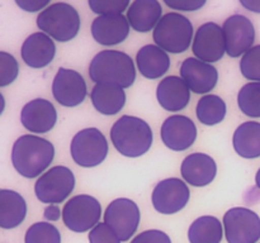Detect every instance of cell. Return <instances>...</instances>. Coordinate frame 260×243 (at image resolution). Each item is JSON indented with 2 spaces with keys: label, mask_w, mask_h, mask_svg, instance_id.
<instances>
[{
  "label": "cell",
  "mask_w": 260,
  "mask_h": 243,
  "mask_svg": "<svg viewBox=\"0 0 260 243\" xmlns=\"http://www.w3.org/2000/svg\"><path fill=\"white\" fill-rule=\"evenodd\" d=\"M55 148L51 142L41 137L24 134L13 144L12 164L18 174L27 179L40 176L52 162Z\"/></svg>",
  "instance_id": "cell-1"
},
{
  "label": "cell",
  "mask_w": 260,
  "mask_h": 243,
  "mask_svg": "<svg viewBox=\"0 0 260 243\" xmlns=\"http://www.w3.org/2000/svg\"><path fill=\"white\" fill-rule=\"evenodd\" d=\"M89 76L95 84L111 83L129 88L136 78L134 60L122 51L106 50L96 53L89 66Z\"/></svg>",
  "instance_id": "cell-2"
},
{
  "label": "cell",
  "mask_w": 260,
  "mask_h": 243,
  "mask_svg": "<svg viewBox=\"0 0 260 243\" xmlns=\"http://www.w3.org/2000/svg\"><path fill=\"white\" fill-rule=\"evenodd\" d=\"M111 139L114 148L126 157H140L151 147L154 136L149 124L141 118L123 115L113 124Z\"/></svg>",
  "instance_id": "cell-3"
},
{
  "label": "cell",
  "mask_w": 260,
  "mask_h": 243,
  "mask_svg": "<svg viewBox=\"0 0 260 243\" xmlns=\"http://www.w3.org/2000/svg\"><path fill=\"white\" fill-rule=\"evenodd\" d=\"M37 27L58 42H69L80 29L78 10L68 3H55L46 8L37 17Z\"/></svg>",
  "instance_id": "cell-4"
},
{
  "label": "cell",
  "mask_w": 260,
  "mask_h": 243,
  "mask_svg": "<svg viewBox=\"0 0 260 243\" xmlns=\"http://www.w3.org/2000/svg\"><path fill=\"white\" fill-rule=\"evenodd\" d=\"M193 39V25L188 18L179 13L162 15L154 29V40L157 47L170 53H183Z\"/></svg>",
  "instance_id": "cell-5"
},
{
  "label": "cell",
  "mask_w": 260,
  "mask_h": 243,
  "mask_svg": "<svg viewBox=\"0 0 260 243\" xmlns=\"http://www.w3.org/2000/svg\"><path fill=\"white\" fill-rule=\"evenodd\" d=\"M74 162L81 167L101 165L108 153V142L99 129L85 128L74 136L70 144Z\"/></svg>",
  "instance_id": "cell-6"
},
{
  "label": "cell",
  "mask_w": 260,
  "mask_h": 243,
  "mask_svg": "<svg viewBox=\"0 0 260 243\" xmlns=\"http://www.w3.org/2000/svg\"><path fill=\"white\" fill-rule=\"evenodd\" d=\"M75 187V176L66 166H55L42 175L35 184V192L41 202L57 205Z\"/></svg>",
  "instance_id": "cell-7"
},
{
  "label": "cell",
  "mask_w": 260,
  "mask_h": 243,
  "mask_svg": "<svg viewBox=\"0 0 260 243\" xmlns=\"http://www.w3.org/2000/svg\"><path fill=\"white\" fill-rule=\"evenodd\" d=\"M102 215L101 202L90 195L71 197L62 209V220L66 227L76 233L91 230L99 223Z\"/></svg>",
  "instance_id": "cell-8"
},
{
  "label": "cell",
  "mask_w": 260,
  "mask_h": 243,
  "mask_svg": "<svg viewBox=\"0 0 260 243\" xmlns=\"http://www.w3.org/2000/svg\"><path fill=\"white\" fill-rule=\"evenodd\" d=\"M229 243H256L260 239V218L253 210L236 207L223 215Z\"/></svg>",
  "instance_id": "cell-9"
},
{
  "label": "cell",
  "mask_w": 260,
  "mask_h": 243,
  "mask_svg": "<svg viewBox=\"0 0 260 243\" xmlns=\"http://www.w3.org/2000/svg\"><path fill=\"white\" fill-rule=\"evenodd\" d=\"M140 209L135 201L126 197L113 200L104 212V223L116 232L122 242L128 240L140 224Z\"/></svg>",
  "instance_id": "cell-10"
},
{
  "label": "cell",
  "mask_w": 260,
  "mask_h": 243,
  "mask_svg": "<svg viewBox=\"0 0 260 243\" xmlns=\"http://www.w3.org/2000/svg\"><path fill=\"white\" fill-rule=\"evenodd\" d=\"M190 191L183 180L165 179L157 182L152 190L151 201L155 210L161 214H175L180 212L189 201Z\"/></svg>",
  "instance_id": "cell-11"
},
{
  "label": "cell",
  "mask_w": 260,
  "mask_h": 243,
  "mask_svg": "<svg viewBox=\"0 0 260 243\" xmlns=\"http://www.w3.org/2000/svg\"><path fill=\"white\" fill-rule=\"evenodd\" d=\"M223 35L226 42V53L230 57H240L244 56L255 40V29L249 18L245 15L235 14L223 23Z\"/></svg>",
  "instance_id": "cell-12"
},
{
  "label": "cell",
  "mask_w": 260,
  "mask_h": 243,
  "mask_svg": "<svg viewBox=\"0 0 260 243\" xmlns=\"http://www.w3.org/2000/svg\"><path fill=\"white\" fill-rule=\"evenodd\" d=\"M192 51L198 60L203 62H217L226 53L223 30L217 23L208 22L197 29L193 39Z\"/></svg>",
  "instance_id": "cell-13"
},
{
  "label": "cell",
  "mask_w": 260,
  "mask_h": 243,
  "mask_svg": "<svg viewBox=\"0 0 260 243\" xmlns=\"http://www.w3.org/2000/svg\"><path fill=\"white\" fill-rule=\"evenodd\" d=\"M52 94L60 105L73 108L86 98V84L78 71L58 68L52 83Z\"/></svg>",
  "instance_id": "cell-14"
},
{
  "label": "cell",
  "mask_w": 260,
  "mask_h": 243,
  "mask_svg": "<svg viewBox=\"0 0 260 243\" xmlns=\"http://www.w3.org/2000/svg\"><path fill=\"white\" fill-rule=\"evenodd\" d=\"M162 143L173 151H185L193 146L197 138L194 122L185 115H172L161 126Z\"/></svg>",
  "instance_id": "cell-15"
},
{
  "label": "cell",
  "mask_w": 260,
  "mask_h": 243,
  "mask_svg": "<svg viewBox=\"0 0 260 243\" xmlns=\"http://www.w3.org/2000/svg\"><path fill=\"white\" fill-rule=\"evenodd\" d=\"M180 76L189 90L196 94H206L213 90L218 81V72L212 65L193 57L183 61Z\"/></svg>",
  "instance_id": "cell-16"
},
{
  "label": "cell",
  "mask_w": 260,
  "mask_h": 243,
  "mask_svg": "<svg viewBox=\"0 0 260 243\" xmlns=\"http://www.w3.org/2000/svg\"><path fill=\"white\" fill-rule=\"evenodd\" d=\"M57 113L55 106L46 99L28 101L20 111V123L33 133H47L55 127Z\"/></svg>",
  "instance_id": "cell-17"
},
{
  "label": "cell",
  "mask_w": 260,
  "mask_h": 243,
  "mask_svg": "<svg viewBox=\"0 0 260 243\" xmlns=\"http://www.w3.org/2000/svg\"><path fill=\"white\" fill-rule=\"evenodd\" d=\"M129 33L128 19L123 14L99 15L91 23V35L103 46L123 42Z\"/></svg>",
  "instance_id": "cell-18"
},
{
  "label": "cell",
  "mask_w": 260,
  "mask_h": 243,
  "mask_svg": "<svg viewBox=\"0 0 260 243\" xmlns=\"http://www.w3.org/2000/svg\"><path fill=\"white\" fill-rule=\"evenodd\" d=\"M180 174L184 181L192 186H206L215 180L217 165L208 154L192 153L183 159Z\"/></svg>",
  "instance_id": "cell-19"
},
{
  "label": "cell",
  "mask_w": 260,
  "mask_h": 243,
  "mask_svg": "<svg viewBox=\"0 0 260 243\" xmlns=\"http://www.w3.org/2000/svg\"><path fill=\"white\" fill-rule=\"evenodd\" d=\"M22 58L32 68H42L52 62L56 46L50 35L43 32L32 33L22 46Z\"/></svg>",
  "instance_id": "cell-20"
},
{
  "label": "cell",
  "mask_w": 260,
  "mask_h": 243,
  "mask_svg": "<svg viewBox=\"0 0 260 243\" xmlns=\"http://www.w3.org/2000/svg\"><path fill=\"white\" fill-rule=\"evenodd\" d=\"M156 98L165 110L179 111L189 103L190 90L182 77L168 76L157 85Z\"/></svg>",
  "instance_id": "cell-21"
},
{
  "label": "cell",
  "mask_w": 260,
  "mask_h": 243,
  "mask_svg": "<svg viewBox=\"0 0 260 243\" xmlns=\"http://www.w3.org/2000/svg\"><path fill=\"white\" fill-rule=\"evenodd\" d=\"M161 13V4L157 0H135L127 10V19L136 32L146 33L156 28Z\"/></svg>",
  "instance_id": "cell-22"
},
{
  "label": "cell",
  "mask_w": 260,
  "mask_h": 243,
  "mask_svg": "<svg viewBox=\"0 0 260 243\" xmlns=\"http://www.w3.org/2000/svg\"><path fill=\"white\" fill-rule=\"evenodd\" d=\"M90 100L94 108L104 115H114L123 109L126 94L122 86L111 83L96 84L91 89Z\"/></svg>",
  "instance_id": "cell-23"
},
{
  "label": "cell",
  "mask_w": 260,
  "mask_h": 243,
  "mask_svg": "<svg viewBox=\"0 0 260 243\" xmlns=\"http://www.w3.org/2000/svg\"><path fill=\"white\" fill-rule=\"evenodd\" d=\"M136 62L141 75L151 80L161 77L170 67L168 53L155 45L144 46L137 52Z\"/></svg>",
  "instance_id": "cell-24"
},
{
  "label": "cell",
  "mask_w": 260,
  "mask_h": 243,
  "mask_svg": "<svg viewBox=\"0 0 260 243\" xmlns=\"http://www.w3.org/2000/svg\"><path fill=\"white\" fill-rule=\"evenodd\" d=\"M27 204L20 194L13 190H0V227L12 229L24 220Z\"/></svg>",
  "instance_id": "cell-25"
},
{
  "label": "cell",
  "mask_w": 260,
  "mask_h": 243,
  "mask_svg": "<svg viewBox=\"0 0 260 243\" xmlns=\"http://www.w3.org/2000/svg\"><path fill=\"white\" fill-rule=\"evenodd\" d=\"M236 153L244 158L260 157V123L245 122L236 128L233 137Z\"/></svg>",
  "instance_id": "cell-26"
},
{
  "label": "cell",
  "mask_w": 260,
  "mask_h": 243,
  "mask_svg": "<svg viewBox=\"0 0 260 243\" xmlns=\"http://www.w3.org/2000/svg\"><path fill=\"white\" fill-rule=\"evenodd\" d=\"M222 235V223L211 215H203L196 219L188 230L190 243H221Z\"/></svg>",
  "instance_id": "cell-27"
},
{
  "label": "cell",
  "mask_w": 260,
  "mask_h": 243,
  "mask_svg": "<svg viewBox=\"0 0 260 243\" xmlns=\"http://www.w3.org/2000/svg\"><path fill=\"white\" fill-rule=\"evenodd\" d=\"M198 120L206 126L221 123L226 116V103L217 95H205L196 108Z\"/></svg>",
  "instance_id": "cell-28"
},
{
  "label": "cell",
  "mask_w": 260,
  "mask_h": 243,
  "mask_svg": "<svg viewBox=\"0 0 260 243\" xmlns=\"http://www.w3.org/2000/svg\"><path fill=\"white\" fill-rule=\"evenodd\" d=\"M240 110L250 118H260V83H248L238 95Z\"/></svg>",
  "instance_id": "cell-29"
},
{
  "label": "cell",
  "mask_w": 260,
  "mask_h": 243,
  "mask_svg": "<svg viewBox=\"0 0 260 243\" xmlns=\"http://www.w3.org/2000/svg\"><path fill=\"white\" fill-rule=\"evenodd\" d=\"M24 243H61V234L51 223L38 222L28 228Z\"/></svg>",
  "instance_id": "cell-30"
},
{
  "label": "cell",
  "mask_w": 260,
  "mask_h": 243,
  "mask_svg": "<svg viewBox=\"0 0 260 243\" xmlns=\"http://www.w3.org/2000/svg\"><path fill=\"white\" fill-rule=\"evenodd\" d=\"M241 73L248 80L260 83V45L254 46L240 61Z\"/></svg>",
  "instance_id": "cell-31"
},
{
  "label": "cell",
  "mask_w": 260,
  "mask_h": 243,
  "mask_svg": "<svg viewBox=\"0 0 260 243\" xmlns=\"http://www.w3.org/2000/svg\"><path fill=\"white\" fill-rule=\"evenodd\" d=\"M129 5L127 0H89L90 9L99 15L122 14Z\"/></svg>",
  "instance_id": "cell-32"
},
{
  "label": "cell",
  "mask_w": 260,
  "mask_h": 243,
  "mask_svg": "<svg viewBox=\"0 0 260 243\" xmlns=\"http://www.w3.org/2000/svg\"><path fill=\"white\" fill-rule=\"evenodd\" d=\"M18 71H19V67L15 58L9 53L2 51L0 52V86L4 88L12 84L17 78Z\"/></svg>",
  "instance_id": "cell-33"
},
{
  "label": "cell",
  "mask_w": 260,
  "mask_h": 243,
  "mask_svg": "<svg viewBox=\"0 0 260 243\" xmlns=\"http://www.w3.org/2000/svg\"><path fill=\"white\" fill-rule=\"evenodd\" d=\"M90 243H121L118 235L107 223H98L89 233Z\"/></svg>",
  "instance_id": "cell-34"
},
{
  "label": "cell",
  "mask_w": 260,
  "mask_h": 243,
  "mask_svg": "<svg viewBox=\"0 0 260 243\" xmlns=\"http://www.w3.org/2000/svg\"><path fill=\"white\" fill-rule=\"evenodd\" d=\"M131 243H172V240L162 230L150 229L137 234Z\"/></svg>",
  "instance_id": "cell-35"
},
{
  "label": "cell",
  "mask_w": 260,
  "mask_h": 243,
  "mask_svg": "<svg viewBox=\"0 0 260 243\" xmlns=\"http://www.w3.org/2000/svg\"><path fill=\"white\" fill-rule=\"evenodd\" d=\"M164 3L172 9L196 12L206 4V0H165Z\"/></svg>",
  "instance_id": "cell-36"
},
{
  "label": "cell",
  "mask_w": 260,
  "mask_h": 243,
  "mask_svg": "<svg viewBox=\"0 0 260 243\" xmlns=\"http://www.w3.org/2000/svg\"><path fill=\"white\" fill-rule=\"evenodd\" d=\"M17 5L22 8L25 12H38V10H45L48 7L50 2L48 0H17Z\"/></svg>",
  "instance_id": "cell-37"
},
{
  "label": "cell",
  "mask_w": 260,
  "mask_h": 243,
  "mask_svg": "<svg viewBox=\"0 0 260 243\" xmlns=\"http://www.w3.org/2000/svg\"><path fill=\"white\" fill-rule=\"evenodd\" d=\"M45 218L47 220H51V222H55V220L60 219L61 210L57 205H48L45 209V213H43Z\"/></svg>",
  "instance_id": "cell-38"
},
{
  "label": "cell",
  "mask_w": 260,
  "mask_h": 243,
  "mask_svg": "<svg viewBox=\"0 0 260 243\" xmlns=\"http://www.w3.org/2000/svg\"><path fill=\"white\" fill-rule=\"evenodd\" d=\"M244 8L254 13H260V0H240Z\"/></svg>",
  "instance_id": "cell-39"
},
{
  "label": "cell",
  "mask_w": 260,
  "mask_h": 243,
  "mask_svg": "<svg viewBox=\"0 0 260 243\" xmlns=\"http://www.w3.org/2000/svg\"><path fill=\"white\" fill-rule=\"evenodd\" d=\"M255 182H256V186L260 189V169L258 170V172H256V176H255Z\"/></svg>",
  "instance_id": "cell-40"
}]
</instances>
